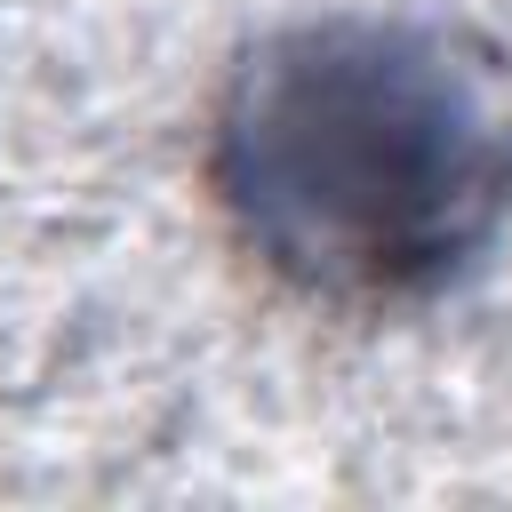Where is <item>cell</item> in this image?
<instances>
[{"label":"cell","instance_id":"6da1fadb","mask_svg":"<svg viewBox=\"0 0 512 512\" xmlns=\"http://www.w3.org/2000/svg\"><path fill=\"white\" fill-rule=\"evenodd\" d=\"M200 184L280 296L416 312L512 224V64L424 16L280 24L216 80Z\"/></svg>","mask_w":512,"mask_h":512}]
</instances>
